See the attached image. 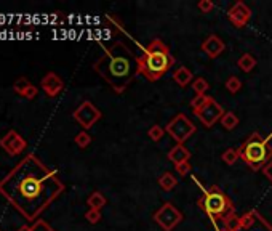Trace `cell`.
Segmentation results:
<instances>
[{
  "instance_id": "6da1fadb",
  "label": "cell",
  "mask_w": 272,
  "mask_h": 231,
  "mask_svg": "<svg viewBox=\"0 0 272 231\" xmlns=\"http://www.w3.org/2000/svg\"><path fill=\"white\" fill-rule=\"evenodd\" d=\"M64 191V185L34 154H28L0 182V194L21 214L34 222Z\"/></svg>"
},
{
  "instance_id": "7a4b0ae2",
  "label": "cell",
  "mask_w": 272,
  "mask_h": 231,
  "mask_svg": "<svg viewBox=\"0 0 272 231\" xmlns=\"http://www.w3.org/2000/svg\"><path fill=\"white\" fill-rule=\"evenodd\" d=\"M93 68L115 93H122L138 74V58L128 50L125 43L117 42L104 51Z\"/></svg>"
},
{
  "instance_id": "3957f363",
  "label": "cell",
  "mask_w": 272,
  "mask_h": 231,
  "mask_svg": "<svg viewBox=\"0 0 272 231\" xmlns=\"http://www.w3.org/2000/svg\"><path fill=\"white\" fill-rule=\"evenodd\" d=\"M173 64H174V58L171 55L170 48L160 38H154L144 48L142 55L138 56V74L144 76L147 80L155 82Z\"/></svg>"
},
{
  "instance_id": "277c9868",
  "label": "cell",
  "mask_w": 272,
  "mask_h": 231,
  "mask_svg": "<svg viewBox=\"0 0 272 231\" xmlns=\"http://www.w3.org/2000/svg\"><path fill=\"white\" fill-rule=\"evenodd\" d=\"M272 140V133L263 138L260 133L255 132L237 148L238 156L247 164L251 170L264 169L269 160L272 159V148L269 146V141Z\"/></svg>"
},
{
  "instance_id": "5b68a950",
  "label": "cell",
  "mask_w": 272,
  "mask_h": 231,
  "mask_svg": "<svg viewBox=\"0 0 272 231\" xmlns=\"http://www.w3.org/2000/svg\"><path fill=\"white\" fill-rule=\"evenodd\" d=\"M197 204H199V207L211 218V220L224 222L228 217L236 214L234 204L231 202V199L215 185H213L208 191L204 192L202 197L197 201Z\"/></svg>"
},
{
  "instance_id": "8992f818",
  "label": "cell",
  "mask_w": 272,
  "mask_h": 231,
  "mask_svg": "<svg viewBox=\"0 0 272 231\" xmlns=\"http://www.w3.org/2000/svg\"><path fill=\"white\" fill-rule=\"evenodd\" d=\"M165 132H168V135L176 141V145H183L187 138L196 133V125L187 119L186 114H176L167 124Z\"/></svg>"
},
{
  "instance_id": "52a82bcc",
  "label": "cell",
  "mask_w": 272,
  "mask_h": 231,
  "mask_svg": "<svg viewBox=\"0 0 272 231\" xmlns=\"http://www.w3.org/2000/svg\"><path fill=\"white\" fill-rule=\"evenodd\" d=\"M183 220V214L171 202H165L154 214V222L164 231H173Z\"/></svg>"
},
{
  "instance_id": "ba28073f",
  "label": "cell",
  "mask_w": 272,
  "mask_h": 231,
  "mask_svg": "<svg viewBox=\"0 0 272 231\" xmlns=\"http://www.w3.org/2000/svg\"><path fill=\"white\" fill-rule=\"evenodd\" d=\"M72 116L85 130H88V128H92L96 122L101 119V111L92 101H83L82 105L75 109Z\"/></svg>"
},
{
  "instance_id": "9c48e42d",
  "label": "cell",
  "mask_w": 272,
  "mask_h": 231,
  "mask_svg": "<svg viewBox=\"0 0 272 231\" xmlns=\"http://www.w3.org/2000/svg\"><path fill=\"white\" fill-rule=\"evenodd\" d=\"M224 109L223 106L219 105V103L215 100V98H210V101L206 103V105L200 109L199 113H196V116L200 119V122L205 125V127H213L216 124L218 120H221V117L224 116Z\"/></svg>"
},
{
  "instance_id": "30bf717a",
  "label": "cell",
  "mask_w": 272,
  "mask_h": 231,
  "mask_svg": "<svg viewBox=\"0 0 272 231\" xmlns=\"http://www.w3.org/2000/svg\"><path fill=\"white\" fill-rule=\"evenodd\" d=\"M240 231H272V227L258 210H250L240 217Z\"/></svg>"
},
{
  "instance_id": "8fae6325",
  "label": "cell",
  "mask_w": 272,
  "mask_h": 231,
  "mask_svg": "<svg viewBox=\"0 0 272 231\" xmlns=\"http://www.w3.org/2000/svg\"><path fill=\"white\" fill-rule=\"evenodd\" d=\"M0 146H2L10 156H16V154L23 153L26 150L28 143H26V140L21 137V135H18V132L10 130L2 140H0Z\"/></svg>"
},
{
  "instance_id": "7c38bea8",
  "label": "cell",
  "mask_w": 272,
  "mask_h": 231,
  "mask_svg": "<svg viewBox=\"0 0 272 231\" xmlns=\"http://www.w3.org/2000/svg\"><path fill=\"white\" fill-rule=\"evenodd\" d=\"M229 21L236 26V28H243L247 26L251 18V10L243 2H237L228 13Z\"/></svg>"
},
{
  "instance_id": "4fadbf2b",
  "label": "cell",
  "mask_w": 272,
  "mask_h": 231,
  "mask_svg": "<svg viewBox=\"0 0 272 231\" xmlns=\"http://www.w3.org/2000/svg\"><path fill=\"white\" fill-rule=\"evenodd\" d=\"M42 90L45 92V95L50 96V98H55V96L61 92L64 88V82L61 80V77L55 74V73H48L47 76L42 79Z\"/></svg>"
},
{
  "instance_id": "5bb4252c",
  "label": "cell",
  "mask_w": 272,
  "mask_h": 231,
  "mask_svg": "<svg viewBox=\"0 0 272 231\" xmlns=\"http://www.w3.org/2000/svg\"><path fill=\"white\" fill-rule=\"evenodd\" d=\"M200 48H202V51H204L206 56L211 58V60H215V58H218L224 51L226 45H224V42L218 36L211 34V36H208V37L205 38L204 43H202V47H200Z\"/></svg>"
},
{
  "instance_id": "9a60e30c",
  "label": "cell",
  "mask_w": 272,
  "mask_h": 231,
  "mask_svg": "<svg viewBox=\"0 0 272 231\" xmlns=\"http://www.w3.org/2000/svg\"><path fill=\"white\" fill-rule=\"evenodd\" d=\"M168 159H170L174 165L183 164V162H189L191 153L184 145H174L170 150V153H168Z\"/></svg>"
},
{
  "instance_id": "2e32d148",
  "label": "cell",
  "mask_w": 272,
  "mask_h": 231,
  "mask_svg": "<svg viewBox=\"0 0 272 231\" xmlns=\"http://www.w3.org/2000/svg\"><path fill=\"white\" fill-rule=\"evenodd\" d=\"M192 77H194L192 73H191V71L187 69L186 66H179V68L173 73V79H174V82H176L179 87H186L187 83H191Z\"/></svg>"
},
{
  "instance_id": "e0dca14e",
  "label": "cell",
  "mask_w": 272,
  "mask_h": 231,
  "mask_svg": "<svg viewBox=\"0 0 272 231\" xmlns=\"http://www.w3.org/2000/svg\"><path fill=\"white\" fill-rule=\"evenodd\" d=\"M106 197L101 194L100 191H95V192H92V194L88 196V199H87V204H88V207L90 209H95V210H101L102 207L106 205Z\"/></svg>"
},
{
  "instance_id": "ac0fdd59",
  "label": "cell",
  "mask_w": 272,
  "mask_h": 231,
  "mask_svg": "<svg viewBox=\"0 0 272 231\" xmlns=\"http://www.w3.org/2000/svg\"><path fill=\"white\" fill-rule=\"evenodd\" d=\"M237 66L240 71H243V73H251L256 66V60L250 53H243L240 58H238Z\"/></svg>"
},
{
  "instance_id": "d6986e66",
  "label": "cell",
  "mask_w": 272,
  "mask_h": 231,
  "mask_svg": "<svg viewBox=\"0 0 272 231\" xmlns=\"http://www.w3.org/2000/svg\"><path fill=\"white\" fill-rule=\"evenodd\" d=\"M159 185H160L162 190L171 191V190L174 188V186L178 185V180H176V177H174L171 172H165L164 175L159 177Z\"/></svg>"
},
{
  "instance_id": "ffe728a7",
  "label": "cell",
  "mask_w": 272,
  "mask_h": 231,
  "mask_svg": "<svg viewBox=\"0 0 272 231\" xmlns=\"http://www.w3.org/2000/svg\"><path fill=\"white\" fill-rule=\"evenodd\" d=\"M221 125L226 128V130H234V128L238 125V117L232 111H226L224 116L221 117Z\"/></svg>"
},
{
  "instance_id": "44dd1931",
  "label": "cell",
  "mask_w": 272,
  "mask_h": 231,
  "mask_svg": "<svg viewBox=\"0 0 272 231\" xmlns=\"http://www.w3.org/2000/svg\"><path fill=\"white\" fill-rule=\"evenodd\" d=\"M224 231H240V217H237L236 214H232L223 222Z\"/></svg>"
},
{
  "instance_id": "7402d4cb",
  "label": "cell",
  "mask_w": 272,
  "mask_h": 231,
  "mask_svg": "<svg viewBox=\"0 0 272 231\" xmlns=\"http://www.w3.org/2000/svg\"><path fill=\"white\" fill-rule=\"evenodd\" d=\"M211 96H206V95H196V98H192L191 100V108H192V111L194 113H199L200 109H202L206 103L210 101Z\"/></svg>"
},
{
  "instance_id": "603a6c76",
  "label": "cell",
  "mask_w": 272,
  "mask_h": 231,
  "mask_svg": "<svg viewBox=\"0 0 272 231\" xmlns=\"http://www.w3.org/2000/svg\"><path fill=\"white\" fill-rule=\"evenodd\" d=\"M31 85H32V83L28 80V77H19V79L15 83H13V90H15L18 95L23 96L26 93V90H28Z\"/></svg>"
},
{
  "instance_id": "cb8c5ba5",
  "label": "cell",
  "mask_w": 272,
  "mask_h": 231,
  "mask_svg": "<svg viewBox=\"0 0 272 231\" xmlns=\"http://www.w3.org/2000/svg\"><path fill=\"white\" fill-rule=\"evenodd\" d=\"M208 87H210L208 82H206L204 77H197V79L192 82V90L196 92V95H205Z\"/></svg>"
},
{
  "instance_id": "d4e9b609",
  "label": "cell",
  "mask_w": 272,
  "mask_h": 231,
  "mask_svg": "<svg viewBox=\"0 0 272 231\" xmlns=\"http://www.w3.org/2000/svg\"><path fill=\"white\" fill-rule=\"evenodd\" d=\"M242 88V80L238 79L237 76H231L228 80H226V90L231 93H237L238 90Z\"/></svg>"
},
{
  "instance_id": "484cf974",
  "label": "cell",
  "mask_w": 272,
  "mask_h": 231,
  "mask_svg": "<svg viewBox=\"0 0 272 231\" xmlns=\"http://www.w3.org/2000/svg\"><path fill=\"white\" fill-rule=\"evenodd\" d=\"M237 159H240V156H238V150H226L223 153V162L224 164H228V165H232V164H236V160Z\"/></svg>"
},
{
  "instance_id": "4316f807",
  "label": "cell",
  "mask_w": 272,
  "mask_h": 231,
  "mask_svg": "<svg viewBox=\"0 0 272 231\" xmlns=\"http://www.w3.org/2000/svg\"><path fill=\"white\" fill-rule=\"evenodd\" d=\"M75 143L79 148H87L90 143H92V137H90L87 130H83V132L75 135Z\"/></svg>"
},
{
  "instance_id": "83f0119b",
  "label": "cell",
  "mask_w": 272,
  "mask_h": 231,
  "mask_svg": "<svg viewBox=\"0 0 272 231\" xmlns=\"http://www.w3.org/2000/svg\"><path fill=\"white\" fill-rule=\"evenodd\" d=\"M149 138H151L152 141H159L164 138V135H165V128H162L160 125H152L151 128H149Z\"/></svg>"
},
{
  "instance_id": "f1b7e54d",
  "label": "cell",
  "mask_w": 272,
  "mask_h": 231,
  "mask_svg": "<svg viewBox=\"0 0 272 231\" xmlns=\"http://www.w3.org/2000/svg\"><path fill=\"white\" fill-rule=\"evenodd\" d=\"M31 231H55L45 220H35L31 227Z\"/></svg>"
},
{
  "instance_id": "f546056e",
  "label": "cell",
  "mask_w": 272,
  "mask_h": 231,
  "mask_svg": "<svg viewBox=\"0 0 272 231\" xmlns=\"http://www.w3.org/2000/svg\"><path fill=\"white\" fill-rule=\"evenodd\" d=\"M85 218H87L90 223H98L101 220V210L90 209L87 214H85Z\"/></svg>"
},
{
  "instance_id": "4dcf8cb0",
  "label": "cell",
  "mask_w": 272,
  "mask_h": 231,
  "mask_svg": "<svg viewBox=\"0 0 272 231\" xmlns=\"http://www.w3.org/2000/svg\"><path fill=\"white\" fill-rule=\"evenodd\" d=\"M197 6L202 13H210L213 8H215V3H213L211 0H200Z\"/></svg>"
},
{
  "instance_id": "1f68e13d",
  "label": "cell",
  "mask_w": 272,
  "mask_h": 231,
  "mask_svg": "<svg viewBox=\"0 0 272 231\" xmlns=\"http://www.w3.org/2000/svg\"><path fill=\"white\" fill-rule=\"evenodd\" d=\"M174 170H176L178 175H181V177H186L187 173L191 172V165H189V162L178 164V165H174Z\"/></svg>"
},
{
  "instance_id": "d6a6232c",
  "label": "cell",
  "mask_w": 272,
  "mask_h": 231,
  "mask_svg": "<svg viewBox=\"0 0 272 231\" xmlns=\"http://www.w3.org/2000/svg\"><path fill=\"white\" fill-rule=\"evenodd\" d=\"M37 92H38L37 87H35V85H31L28 90H26V93H24L23 96H24V98H28V100H32V98H34V96L37 95Z\"/></svg>"
},
{
  "instance_id": "836d02e7",
  "label": "cell",
  "mask_w": 272,
  "mask_h": 231,
  "mask_svg": "<svg viewBox=\"0 0 272 231\" xmlns=\"http://www.w3.org/2000/svg\"><path fill=\"white\" fill-rule=\"evenodd\" d=\"M263 172H264V175L268 177V180L272 183V159L269 160V162L264 165V169H263Z\"/></svg>"
},
{
  "instance_id": "e575fe53",
  "label": "cell",
  "mask_w": 272,
  "mask_h": 231,
  "mask_svg": "<svg viewBox=\"0 0 272 231\" xmlns=\"http://www.w3.org/2000/svg\"><path fill=\"white\" fill-rule=\"evenodd\" d=\"M18 231H31V227H28V225H23V227L19 228Z\"/></svg>"
}]
</instances>
